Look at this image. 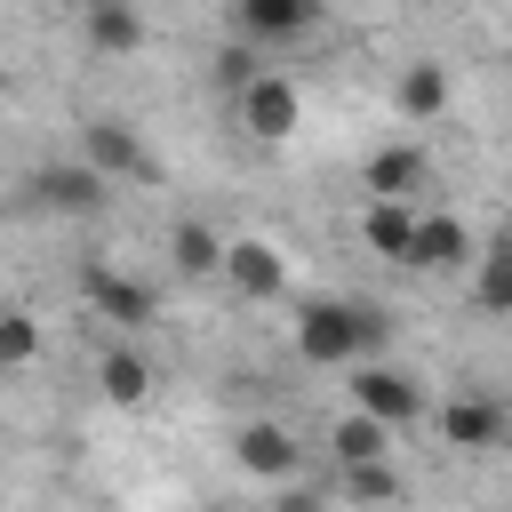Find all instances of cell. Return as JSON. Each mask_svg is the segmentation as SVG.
I'll return each instance as SVG.
<instances>
[{"mask_svg":"<svg viewBox=\"0 0 512 512\" xmlns=\"http://www.w3.org/2000/svg\"><path fill=\"white\" fill-rule=\"evenodd\" d=\"M440 104H448V64H408L400 72V112L408 120H432Z\"/></svg>","mask_w":512,"mask_h":512,"instance_id":"9a60e30c","label":"cell"},{"mask_svg":"<svg viewBox=\"0 0 512 512\" xmlns=\"http://www.w3.org/2000/svg\"><path fill=\"white\" fill-rule=\"evenodd\" d=\"M464 256H472V232H464L456 216H424V224H416V248H408L416 272H448V264H464Z\"/></svg>","mask_w":512,"mask_h":512,"instance_id":"8992f818","label":"cell"},{"mask_svg":"<svg viewBox=\"0 0 512 512\" xmlns=\"http://www.w3.org/2000/svg\"><path fill=\"white\" fill-rule=\"evenodd\" d=\"M344 488H352L360 504H392V496H400V480H392V464H344Z\"/></svg>","mask_w":512,"mask_h":512,"instance_id":"ffe728a7","label":"cell"},{"mask_svg":"<svg viewBox=\"0 0 512 512\" xmlns=\"http://www.w3.org/2000/svg\"><path fill=\"white\" fill-rule=\"evenodd\" d=\"M88 40L104 56H128V48H144V16L128 0H88Z\"/></svg>","mask_w":512,"mask_h":512,"instance_id":"7c38bea8","label":"cell"},{"mask_svg":"<svg viewBox=\"0 0 512 512\" xmlns=\"http://www.w3.org/2000/svg\"><path fill=\"white\" fill-rule=\"evenodd\" d=\"M416 184H424V152L392 144V152L368 160V192H376V200H400V192H416Z\"/></svg>","mask_w":512,"mask_h":512,"instance_id":"5bb4252c","label":"cell"},{"mask_svg":"<svg viewBox=\"0 0 512 512\" xmlns=\"http://www.w3.org/2000/svg\"><path fill=\"white\" fill-rule=\"evenodd\" d=\"M368 248L408 264V248H416V216H408L400 200H376V208H368Z\"/></svg>","mask_w":512,"mask_h":512,"instance_id":"2e32d148","label":"cell"},{"mask_svg":"<svg viewBox=\"0 0 512 512\" xmlns=\"http://www.w3.org/2000/svg\"><path fill=\"white\" fill-rule=\"evenodd\" d=\"M240 120H248L256 136H288V128H296V88H288L280 72H256V80L240 88Z\"/></svg>","mask_w":512,"mask_h":512,"instance_id":"3957f363","label":"cell"},{"mask_svg":"<svg viewBox=\"0 0 512 512\" xmlns=\"http://www.w3.org/2000/svg\"><path fill=\"white\" fill-rule=\"evenodd\" d=\"M240 24L256 40H296V32L320 24V0H240Z\"/></svg>","mask_w":512,"mask_h":512,"instance_id":"9c48e42d","label":"cell"},{"mask_svg":"<svg viewBox=\"0 0 512 512\" xmlns=\"http://www.w3.org/2000/svg\"><path fill=\"white\" fill-rule=\"evenodd\" d=\"M296 352L304 360H352L360 352V304H304Z\"/></svg>","mask_w":512,"mask_h":512,"instance_id":"6da1fadb","label":"cell"},{"mask_svg":"<svg viewBox=\"0 0 512 512\" xmlns=\"http://www.w3.org/2000/svg\"><path fill=\"white\" fill-rule=\"evenodd\" d=\"M40 352V320L32 312H0V368H24Z\"/></svg>","mask_w":512,"mask_h":512,"instance_id":"d6986e66","label":"cell"},{"mask_svg":"<svg viewBox=\"0 0 512 512\" xmlns=\"http://www.w3.org/2000/svg\"><path fill=\"white\" fill-rule=\"evenodd\" d=\"M104 392H112V400H120V408H136V400H144V392H152V368H144V360H136V352H128V344H120V352H112V360H104Z\"/></svg>","mask_w":512,"mask_h":512,"instance_id":"ac0fdd59","label":"cell"},{"mask_svg":"<svg viewBox=\"0 0 512 512\" xmlns=\"http://www.w3.org/2000/svg\"><path fill=\"white\" fill-rule=\"evenodd\" d=\"M216 64H224V80H232V88H248V80H256V64H248V48H224Z\"/></svg>","mask_w":512,"mask_h":512,"instance_id":"7402d4cb","label":"cell"},{"mask_svg":"<svg viewBox=\"0 0 512 512\" xmlns=\"http://www.w3.org/2000/svg\"><path fill=\"white\" fill-rule=\"evenodd\" d=\"M168 256H176V272H224V240H216L208 224H176Z\"/></svg>","mask_w":512,"mask_h":512,"instance_id":"e0dca14e","label":"cell"},{"mask_svg":"<svg viewBox=\"0 0 512 512\" xmlns=\"http://www.w3.org/2000/svg\"><path fill=\"white\" fill-rule=\"evenodd\" d=\"M352 400H360V416H376V424H392V432L424 408V400H416V384H408V376H392V368H360V376H352Z\"/></svg>","mask_w":512,"mask_h":512,"instance_id":"7a4b0ae2","label":"cell"},{"mask_svg":"<svg viewBox=\"0 0 512 512\" xmlns=\"http://www.w3.org/2000/svg\"><path fill=\"white\" fill-rule=\"evenodd\" d=\"M232 456H240V472H264V480L296 472V440H288L280 424H248V432L232 440Z\"/></svg>","mask_w":512,"mask_h":512,"instance_id":"8fae6325","label":"cell"},{"mask_svg":"<svg viewBox=\"0 0 512 512\" xmlns=\"http://www.w3.org/2000/svg\"><path fill=\"white\" fill-rule=\"evenodd\" d=\"M224 272H232V288L240 296H280V248H264V240H232L224 248Z\"/></svg>","mask_w":512,"mask_h":512,"instance_id":"52a82bcc","label":"cell"},{"mask_svg":"<svg viewBox=\"0 0 512 512\" xmlns=\"http://www.w3.org/2000/svg\"><path fill=\"white\" fill-rule=\"evenodd\" d=\"M88 168H96V176H152V152L136 144V128L88 120Z\"/></svg>","mask_w":512,"mask_h":512,"instance_id":"277c9868","label":"cell"},{"mask_svg":"<svg viewBox=\"0 0 512 512\" xmlns=\"http://www.w3.org/2000/svg\"><path fill=\"white\" fill-rule=\"evenodd\" d=\"M88 304H96L104 320H120V328H144V320L160 312V296H152L144 280H120V272H104V264L88 272Z\"/></svg>","mask_w":512,"mask_h":512,"instance_id":"5b68a950","label":"cell"},{"mask_svg":"<svg viewBox=\"0 0 512 512\" xmlns=\"http://www.w3.org/2000/svg\"><path fill=\"white\" fill-rule=\"evenodd\" d=\"M280 512H320V496H280Z\"/></svg>","mask_w":512,"mask_h":512,"instance_id":"603a6c76","label":"cell"},{"mask_svg":"<svg viewBox=\"0 0 512 512\" xmlns=\"http://www.w3.org/2000/svg\"><path fill=\"white\" fill-rule=\"evenodd\" d=\"M440 440H448V448H496V440H504V408H488V400H448V408H440Z\"/></svg>","mask_w":512,"mask_h":512,"instance_id":"ba28073f","label":"cell"},{"mask_svg":"<svg viewBox=\"0 0 512 512\" xmlns=\"http://www.w3.org/2000/svg\"><path fill=\"white\" fill-rule=\"evenodd\" d=\"M32 192H40L48 208H72V216L104 208V176H96V168H40V176H32Z\"/></svg>","mask_w":512,"mask_h":512,"instance_id":"30bf717a","label":"cell"},{"mask_svg":"<svg viewBox=\"0 0 512 512\" xmlns=\"http://www.w3.org/2000/svg\"><path fill=\"white\" fill-rule=\"evenodd\" d=\"M504 248H512V240H504Z\"/></svg>","mask_w":512,"mask_h":512,"instance_id":"cb8c5ba5","label":"cell"},{"mask_svg":"<svg viewBox=\"0 0 512 512\" xmlns=\"http://www.w3.org/2000/svg\"><path fill=\"white\" fill-rule=\"evenodd\" d=\"M328 448H336V464H384L392 424H376V416H360V408H352V416L336 424V440H328Z\"/></svg>","mask_w":512,"mask_h":512,"instance_id":"4fadbf2b","label":"cell"},{"mask_svg":"<svg viewBox=\"0 0 512 512\" xmlns=\"http://www.w3.org/2000/svg\"><path fill=\"white\" fill-rule=\"evenodd\" d=\"M480 304H488V312H512V248H496V256L480 264Z\"/></svg>","mask_w":512,"mask_h":512,"instance_id":"44dd1931","label":"cell"}]
</instances>
